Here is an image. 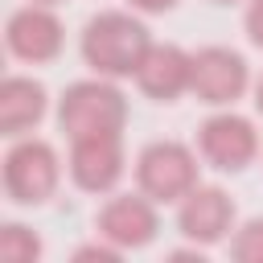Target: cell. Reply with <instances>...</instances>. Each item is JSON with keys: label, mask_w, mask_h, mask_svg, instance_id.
Instances as JSON below:
<instances>
[{"label": "cell", "mask_w": 263, "mask_h": 263, "mask_svg": "<svg viewBox=\"0 0 263 263\" xmlns=\"http://www.w3.org/2000/svg\"><path fill=\"white\" fill-rule=\"evenodd\" d=\"M148 49L152 37L136 8H103L82 25V62L103 78H136Z\"/></svg>", "instance_id": "obj_1"}, {"label": "cell", "mask_w": 263, "mask_h": 263, "mask_svg": "<svg viewBox=\"0 0 263 263\" xmlns=\"http://www.w3.org/2000/svg\"><path fill=\"white\" fill-rule=\"evenodd\" d=\"M58 123L70 140L95 136V132H123L127 123V99L115 86V78H78L58 99Z\"/></svg>", "instance_id": "obj_2"}, {"label": "cell", "mask_w": 263, "mask_h": 263, "mask_svg": "<svg viewBox=\"0 0 263 263\" xmlns=\"http://www.w3.org/2000/svg\"><path fill=\"white\" fill-rule=\"evenodd\" d=\"M136 185L156 205H177L181 197H189L201 185L197 181V152L181 140L144 144L140 156H136Z\"/></svg>", "instance_id": "obj_3"}, {"label": "cell", "mask_w": 263, "mask_h": 263, "mask_svg": "<svg viewBox=\"0 0 263 263\" xmlns=\"http://www.w3.org/2000/svg\"><path fill=\"white\" fill-rule=\"evenodd\" d=\"M62 185V160L53 144L37 136H16L12 148L4 152V193L16 205H41L58 193Z\"/></svg>", "instance_id": "obj_4"}, {"label": "cell", "mask_w": 263, "mask_h": 263, "mask_svg": "<svg viewBox=\"0 0 263 263\" xmlns=\"http://www.w3.org/2000/svg\"><path fill=\"white\" fill-rule=\"evenodd\" d=\"M251 86V66L238 49L230 45H205L193 53V82L189 95H197V103L205 107H230L234 99H242Z\"/></svg>", "instance_id": "obj_5"}, {"label": "cell", "mask_w": 263, "mask_h": 263, "mask_svg": "<svg viewBox=\"0 0 263 263\" xmlns=\"http://www.w3.org/2000/svg\"><path fill=\"white\" fill-rule=\"evenodd\" d=\"M197 152L222 173H242L259 156V132L238 111H218L197 127Z\"/></svg>", "instance_id": "obj_6"}, {"label": "cell", "mask_w": 263, "mask_h": 263, "mask_svg": "<svg viewBox=\"0 0 263 263\" xmlns=\"http://www.w3.org/2000/svg\"><path fill=\"white\" fill-rule=\"evenodd\" d=\"M70 181L86 193H111L119 177L127 173L123 156V132H95L70 140Z\"/></svg>", "instance_id": "obj_7"}, {"label": "cell", "mask_w": 263, "mask_h": 263, "mask_svg": "<svg viewBox=\"0 0 263 263\" xmlns=\"http://www.w3.org/2000/svg\"><path fill=\"white\" fill-rule=\"evenodd\" d=\"M4 45L12 58L29 62V66H41V62H53L66 45V29L53 12V4H37L29 0L25 8H16L4 25Z\"/></svg>", "instance_id": "obj_8"}, {"label": "cell", "mask_w": 263, "mask_h": 263, "mask_svg": "<svg viewBox=\"0 0 263 263\" xmlns=\"http://www.w3.org/2000/svg\"><path fill=\"white\" fill-rule=\"evenodd\" d=\"M156 201L148 193H115L95 218V234L119 251H140L156 238Z\"/></svg>", "instance_id": "obj_9"}, {"label": "cell", "mask_w": 263, "mask_h": 263, "mask_svg": "<svg viewBox=\"0 0 263 263\" xmlns=\"http://www.w3.org/2000/svg\"><path fill=\"white\" fill-rule=\"evenodd\" d=\"M177 230L193 247H214L234 230V197L222 185H197L177 201Z\"/></svg>", "instance_id": "obj_10"}, {"label": "cell", "mask_w": 263, "mask_h": 263, "mask_svg": "<svg viewBox=\"0 0 263 263\" xmlns=\"http://www.w3.org/2000/svg\"><path fill=\"white\" fill-rule=\"evenodd\" d=\"M189 82H193V53H185L173 41H152V49L136 70V86L156 103H173L177 95L189 90Z\"/></svg>", "instance_id": "obj_11"}, {"label": "cell", "mask_w": 263, "mask_h": 263, "mask_svg": "<svg viewBox=\"0 0 263 263\" xmlns=\"http://www.w3.org/2000/svg\"><path fill=\"white\" fill-rule=\"evenodd\" d=\"M49 111V95L37 78L29 74H8L0 82V136L16 140V136H29Z\"/></svg>", "instance_id": "obj_12"}, {"label": "cell", "mask_w": 263, "mask_h": 263, "mask_svg": "<svg viewBox=\"0 0 263 263\" xmlns=\"http://www.w3.org/2000/svg\"><path fill=\"white\" fill-rule=\"evenodd\" d=\"M0 259L4 263H33V259H41V238L25 222H4L0 226Z\"/></svg>", "instance_id": "obj_13"}, {"label": "cell", "mask_w": 263, "mask_h": 263, "mask_svg": "<svg viewBox=\"0 0 263 263\" xmlns=\"http://www.w3.org/2000/svg\"><path fill=\"white\" fill-rule=\"evenodd\" d=\"M230 259H238V263H263V218H251V222H242L230 234Z\"/></svg>", "instance_id": "obj_14"}, {"label": "cell", "mask_w": 263, "mask_h": 263, "mask_svg": "<svg viewBox=\"0 0 263 263\" xmlns=\"http://www.w3.org/2000/svg\"><path fill=\"white\" fill-rule=\"evenodd\" d=\"M242 29L247 37L263 49V0H247V12H242Z\"/></svg>", "instance_id": "obj_15"}, {"label": "cell", "mask_w": 263, "mask_h": 263, "mask_svg": "<svg viewBox=\"0 0 263 263\" xmlns=\"http://www.w3.org/2000/svg\"><path fill=\"white\" fill-rule=\"evenodd\" d=\"M74 259H78V263H82V259H99V263H115V259H119V247H111V242L103 238V242H90V247H78V251H74Z\"/></svg>", "instance_id": "obj_16"}, {"label": "cell", "mask_w": 263, "mask_h": 263, "mask_svg": "<svg viewBox=\"0 0 263 263\" xmlns=\"http://www.w3.org/2000/svg\"><path fill=\"white\" fill-rule=\"evenodd\" d=\"M136 12H148V16H156V12H168V8H177V0H127Z\"/></svg>", "instance_id": "obj_17"}, {"label": "cell", "mask_w": 263, "mask_h": 263, "mask_svg": "<svg viewBox=\"0 0 263 263\" xmlns=\"http://www.w3.org/2000/svg\"><path fill=\"white\" fill-rule=\"evenodd\" d=\"M255 111H259V115H263V74H259V78H255Z\"/></svg>", "instance_id": "obj_18"}, {"label": "cell", "mask_w": 263, "mask_h": 263, "mask_svg": "<svg viewBox=\"0 0 263 263\" xmlns=\"http://www.w3.org/2000/svg\"><path fill=\"white\" fill-rule=\"evenodd\" d=\"M210 4H238V0H210Z\"/></svg>", "instance_id": "obj_19"}, {"label": "cell", "mask_w": 263, "mask_h": 263, "mask_svg": "<svg viewBox=\"0 0 263 263\" xmlns=\"http://www.w3.org/2000/svg\"><path fill=\"white\" fill-rule=\"evenodd\" d=\"M37 4H58V0H37Z\"/></svg>", "instance_id": "obj_20"}]
</instances>
